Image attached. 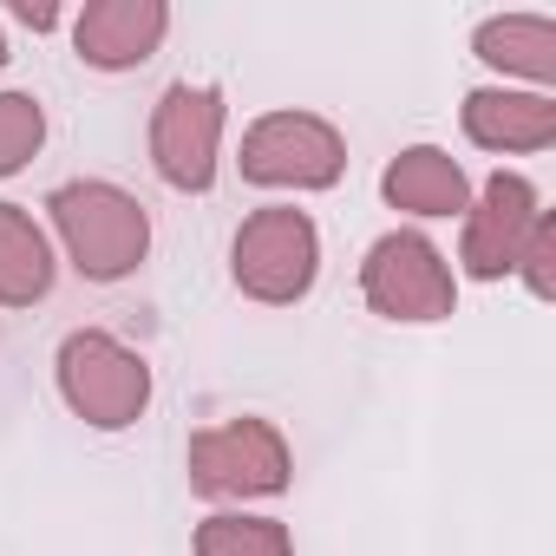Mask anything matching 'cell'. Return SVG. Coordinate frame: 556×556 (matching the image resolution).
Here are the masks:
<instances>
[{
    "label": "cell",
    "mask_w": 556,
    "mask_h": 556,
    "mask_svg": "<svg viewBox=\"0 0 556 556\" xmlns=\"http://www.w3.org/2000/svg\"><path fill=\"white\" fill-rule=\"evenodd\" d=\"M536 190L517 177V170H497L484 190H478V203L465 210V242H458V262L478 275V282H497V275H510L517 268V255H523V242H530V229H536Z\"/></svg>",
    "instance_id": "8"
},
{
    "label": "cell",
    "mask_w": 556,
    "mask_h": 556,
    "mask_svg": "<svg viewBox=\"0 0 556 556\" xmlns=\"http://www.w3.org/2000/svg\"><path fill=\"white\" fill-rule=\"evenodd\" d=\"M53 289V242L47 229L21 210L0 203V308H34Z\"/></svg>",
    "instance_id": "12"
},
{
    "label": "cell",
    "mask_w": 556,
    "mask_h": 556,
    "mask_svg": "<svg viewBox=\"0 0 556 556\" xmlns=\"http://www.w3.org/2000/svg\"><path fill=\"white\" fill-rule=\"evenodd\" d=\"M361 289H367V308L387 321H445L458 308V282H452L445 255L413 229H393L367 249Z\"/></svg>",
    "instance_id": "6"
},
{
    "label": "cell",
    "mask_w": 556,
    "mask_h": 556,
    "mask_svg": "<svg viewBox=\"0 0 556 556\" xmlns=\"http://www.w3.org/2000/svg\"><path fill=\"white\" fill-rule=\"evenodd\" d=\"M348 144L315 112H268L242 131V177L262 190H334Z\"/></svg>",
    "instance_id": "4"
},
{
    "label": "cell",
    "mask_w": 556,
    "mask_h": 556,
    "mask_svg": "<svg viewBox=\"0 0 556 556\" xmlns=\"http://www.w3.org/2000/svg\"><path fill=\"white\" fill-rule=\"evenodd\" d=\"M465 138L484 151H549L556 144V99L484 86L465 99Z\"/></svg>",
    "instance_id": "10"
},
{
    "label": "cell",
    "mask_w": 556,
    "mask_h": 556,
    "mask_svg": "<svg viewBox=\"0 0 556 556\" xmlns=\"http://www.w3.org/2000/svg\"><path fill=\"white\" fill-rule=\"evenodd\" d=\"M471 53L497 73H517V79H536L549 86L556 79V21L549 14H497L471 34Z\"/></svg>",
    "instance_id": "13"
},
{
    "label": "cell",
    "mask_w": 556,
    "mask_h": 556,
    "mask_svg": "<svg viewBox=\"0 0 556 556\" xmlns=\"http://www.w3.org/2000/svg\"><path fill=\"white\" fill-rule=\"evenodd\" d=\"M380 197L393 210H413V216H458L471 210V184L458 170V157H445L439 144H413L387 164L380 177Z\"/></svg>",
    "instance_id": "11"
},
{
    "label": "cell",
    "mask_w": 556,
    "mask_h": 556,
    "mask_svg": "<svg viewBox=\"0 0 556 556\" xmlns=\"http://www.w3.org/2000/svg\"><path fill=\"white\" fill-rule=\"evenodd\" d=\"M47 210H53V229H60V242H66V255L86 282H118L151 249V216L118 184H99V177L60 184Z\"/></svg>",
    "instance_id": "1"
},
{
    "label": "cell",
    "mask_w": 556,
    "mask_h": 556,
    "mask_svg": "<svg viewBox=\"0 0 556 556\" xmlns=\"http://www.w3.org/2000/svg\"><path fill=\"white\" fill-rule=\"evenodd\" d=\"M197 556H295V536L282 517H242L216 510L197 523Z\"/></svg>",
    "instance_id": "14"
},
{
    "label": "cell",
    "mask_w": 556,
    "mask_h": 556,
    "mask_svg": "<svg viewBox=\"0 0 556 556\" xmlns=\"http://www.w3.org/2000/svg\"><path fill=\"white\" fill-rule=\"evenodd\" d=\"M14 14H21L27 27H40V34H47V27L60 21V8H53V0H14Z\"/></svg>",
    "instance_id": "17"
},
{
    "label": "cell",
    "mask_w": 556,
    "mask_h": 556,
    "mask_svg": "<svg viewBox=\"0 0 556 556\" xmlns=\"http://www.w3.org/2000/svg\"><path fill=\"white\" fill-rule=\"evenodd\" d=\"M0 66H8V34H0Z\"/></svg>",
    "instance_id": "18"
},
{
    "label": "cell",
    "mask_w": 556,
    "mask_h": 556,
    "mask_svg": "<svg viewBox=\"0 0 556 556\" xmlns=\"http://www.w3.org/2000/svg\"><path fill=\"white\" fill-rule=\"evenodd\" d=\"M47 144V112L27 92H0V177H14Z\"/></svg>",
    "instance_id": "15"
},
{
    "label": "cell",
    "mask_w": 556,
    "mask_h": 556,
    "mask_svg": "<svg viewBox=\"0 0 556 556\" xmlns=\"http://www.w3.org/2000/svg\"><path fill=\"white\" fill-rule=\"evenodd\" d=\"M229 268H236V289L249 302H268V308L302 302L315 289V268H321V236H315L308 210H295V203L255 210L229 242Z\"/></svg>",
    "instance_id": "2"
},
{
    "label": "cell",
    "mask_w": 556,
    "mask_h": 556,
    "mask_svg": "<svg viewBox=\"0 0 556 556\" xmlns=\"http://www.w3.org/2000/svg\"><path fill=\"white\" fill-rule=\"evenodd\" d=\"M216 151H223V92L177 79L157 112H151V164L170 190L203 197L216 184Z\"/></svg>",
    "instance_id": "7"
},
{
    "label": "cell",
    "mask_w": 556,
    "mask_h": 556,
    "mask_svg": "<svg viewBox=\"0 0 556 556\" xmlns=\"http://www.w3.org/2000/svg\"><path fill=\"white\" fill-rule=\"evenodd\" d=\"M517 275H523V289H530L536 302L556 295V223H549V216H536V229H530V242H523V255H517Z\"/></svg>",
    "instance_id": "16"
},
{
    "label": "cell",
    "mask_w": 556,
    "mask_h": 556,
    "mask_svg": "<svg viewBox=\"0 0 556 556\" xmlns=\"http://www.w3.org/2000/svg\"><path fill=\"white\" fill-rule=\"evenodd\" d=\"M60 393H66V406H73L86 426L125 432V426H138L144 406H151V367H144L125 341H112V334H99V328H79V334L60 341Z\"/></svg>",
    "instance_id": "3"
},
{
    "label": "cell",
    "mask_w": 556,
    "mask_h": 556,
    "mask_svg": "<svg viewBox=\"0 0 556 556\" xmlns=\"http://www.w3.org/2000/svg\"><path fill=\"white\" fill-rule=\"evenodd\" d=\"M289 439L249 413L190 439V491L203 497H275L289 491Z\"/></svg>",
    "instance_id": "5"
},
{
    "label": "cell",
    "mask_w": 556,
    "mask_h": 556,
    "mask_svg": "<svg viewBox=\"0 0 556 556\" xmlns=\"http://www.w3.org/2000/svg\"><path fill=\"white\" fill-rule=\"evenodd\" d=\"M164 34H170V8H164V0H92V8L73 21V47L99 73L144 66L164 47Z\"/></svg>",
    "instance_id": "9"
}]
</instances>
